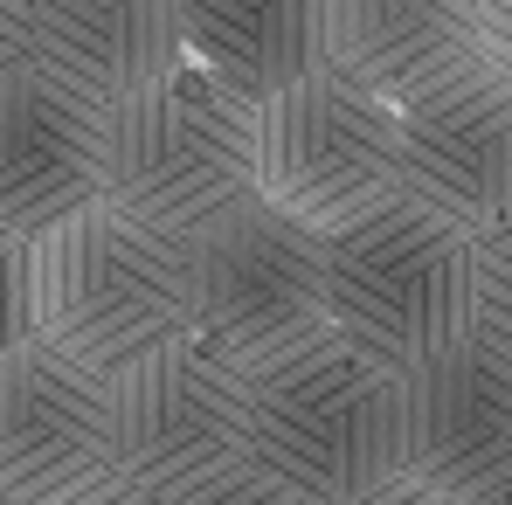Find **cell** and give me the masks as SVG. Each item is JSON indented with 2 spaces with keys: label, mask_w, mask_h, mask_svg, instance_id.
I'll list each match as a JSON object with an SVG mask.
<instances>
[{
  "label": "cell",
  "mask_w": 512,
  "mask_h": 505,
  "mask_svg": "<svg viewBox=\"0 0 512 505\" xmlns=\"http://www.w3.org/2000/svg\"><path fill=\"white\" fill-rule=\"evenodd\" d=\"M243 464L305 505H360L409 478L402 374L374 353L319 333L250 367V450Z\"/></svg>",
  "instance_id": "6da1fadb"
},
{
  "label": "cell",
  "mask_w": 512,
  "mask_h": 505,
  "mask_svg": "<svg viewBox=\"0 0 512 505\" xmlns=\"http://www.w3.org/2000/svg\"><path fill=\"white\" fill-rule=\"evenodd\" d=\"M35 339L77 367L118 381L139 360L194 333V270L187 243L160 236L111 201L42 229L35 243Z\"/></svg>",
  "instance_id": "7a4b0ae2"
},
{
  "label": "cell",
  "mask_w": 512,
  "mask_h": 505,
  "mask_svg": "<svg viewBox=\"0 0 512 505\" xmlns=\"http://www.w3.org/2000/svg\"><path fill=\"white\" fill-rule=\"evenodd\" d=\"M256 194V104L194 63L104 104V201L160 236H194Z\"/></svg>",
  "instance_id": "3957f363"
},
{
  "label": "cell",
  "mask_w": 512,
  "mask_h": 505,
  "mask_svg": "<svg viewBox=\"0 0 512 505\" xmlns=\"http://www.w3.org/2000/svg\"><path fill=\"white\" fill-rule=\"evenodd\" d=\"M471 291L478 236L409 194L326 236V326L395 374L471 333Z\"/></svg>",
  "instance_id": "277c9868"
},
{
  "label": "cell",
  "mask_w": 512,
  "mask_h": 505,
  "mask_svg": "<svg viewBox=\"0 0 512 505\" xmlns=\"http://www.w3.org/2000/svg\"><path fill=\"white\" fill-rule=\"evenodd\" d=\"M256 201L312 236H340L374 208L402 201V125L395 104L367 97L340 70L256 104Z\"/></svg>",
  "instance_id": "5b68a950"
},
{
  "label": "cell",
  "mask_w": 512,
  "mask_h": 505,
  "mask_svg": "<svg viewBox=\"0 0 512 505\" xmlns=\"http://www.w3.org/2000/svg\"><path fill=\"white\" fill-rule=\"evenodd\" d=\"M194 270V333L229 360L263 367L326 326V236L298 229L270 201H236L187 236Z\"/></svg>",
  "instance_id": "8992f818"
},
{
  "label": "cell",
  "mask_w": 512,
  "mask_h": 505,
  "mask_svg": "<svg viewBox=\"0 0 512 505\" xmlns=\"http://www.w3.org/2000/svg\"><path fill=\"white\" fill-rule=\"evenodd\" d=\"M111 436H118V478L187 499L229 471H243L250 450V367L229 360L201 333L173 339L167 353L139 360L111 381Z\"/></svg>",
  "instance_id": "52a82bcc"
},
{
  "label": "cell",
  "mask_w": 512,
  "mask_h": 505,
  "mask_svg": "<svg viewBox=\"0 0 512 505\" xmlns=\"http://www.w3.org/2000/svg\"><path fill=\"white\" fill-rule=\"evenodd\" d=\"M118 478L111 381L28 339L0 353V492L21 505H63Z\"/></svg>",
  "instance_id": "ba28073f"
},
{
  "label": "cell",
  "mask_w": 512,
  "mask_h": 505,
  "mask_svg": "<svg viewBox=\"0 0 512 505\" xmlns=\"http://www.w3.org/2000/svg\"><path fill=\"white\" fill-rule=\"evenodd\" d=\"M402 194L450 215L457 229H492L512 215V77L492 63L457 70L395 111Z\"/></svg>",
  "instance_id": "9c48e42d"
},
{
  "label": "cell",
  "mask_w": 512,
  "mask_h": 505,
  "mask_svg": "<svg viewBox=\"0 0 512 505\" xmlns=\"http://www.w3.org/2000/svg\"><path fill=\"white\" fill-rule=\"evenodd\" d=\"M409 409V478L450 499H485L512 478V353L485 333H464L402 374Z\"/></svg>",
  "instance_id": "30bf717a"
},
{
  "label": "cell",
  "mask_w": 512,
  "mask_h": 505,
  "mask_svg": "<svg viewBox=\"0 0 512 505\" xmlns=\"http://www.w3.org/2000/svg\"><path fill=\"white\" fill-rule=\"evenodd\" d=\"M104 201V104L21 70L0 84V222L42 236Z\"/></svg>",
  "instance_id": "8fae6325"
},
{
  "label": "cell",
  "mask_w": 512,
  "mask_h": 505,
  "mask_svg": "<svg viewBox=\"0 0 512 505\" xmlns=\"http://www.w3.org/2000/svg\"><path fill=\"white\" fill-rule=\"evenodd\" d=\"M471 63L478 0H326V70L395 111Z\"/></svg>",
  "instance_id": "7c38bea8"
},
{
  "label": "cell",
  "mask_w": 512,
  "mask_h": 505,
  "mask_svg": "<svg viewBox=\"0 0 512 505\" xmlns=\"http://www.w3.org/2000/svg\"><path fill=\"white\" fill-rule=\"evenodd\" d=\"M35 70L84 90L90 104H118L180 56V0H28Z\"/></svg>",
  "instance_id": "4fadbf2b"
},
{
  "label": "cell",
  "mask_w": 512,
  "mask_h": 505,
  "mask_svg": "<svg viewBox=\"0 0 512 505\" xmlns=\"http://www.w3.org/2000/svg\"><path fill=\"white\" fill-rule=\"evenodd\" d=\"M180 56L263 104L326 70V0H180Z\"/></svg>",
  "instance_id": "5bb4252c"
},
{
  "label": "cell",
  "mask_w": 512,
  "mask_h": 505,
  "mask_svg": "<svg viewBox=\"0 0 512 505\" xmlns=\"http://www.w3.org/2000/svg\"><path fill=\"white\" fill-rule=\"evenodd\" d=\"M471 333L512 353V215L478 229V291H471Z\"/></svg>",
  "instance_id": "9a60e30c"
},
{
  "label": "cell",
  "mask_w": 512,
  "mask_h": 505,
  "mask_svg": "<svg viewBox=\"0 0 512 505\" xmlns=\"http://www.w3.org/2000/svg\"><path fill=\"white\" fill-rule=\"evenodd\" d=\"M28 339H35V256H28V236L0 222V353Z\"/></svg>",
  "instance_id": "2e32d148"
},
{
  "label": "cell",
  "mask_w": 512,
  "mask_h": 505,
  "mask_svg": "<svg viewBox=\"0 0 512 505\" xmlns=\"http://www.w3.org/2000/svg\"><path fill=\"white\" fill-rule=\"evenodd\" d=\"M173 505H305V499L243 464V471H229V478H215V485H201V492H187V499H173Z\"/></svg>",
  "instance_id": "e0dca14e"
},
{
  "label": "cell",
  "mask_w": 512,
  "mask_h": 505,
  "mask_svg": "<svg viewBox=\"0 0 512 505\" xmlns=\"http://www.w3.org/2000/svg\"><path fill=\"white\" fill-rule=\"evenodd\" d=\"M35 70V28H28V0H0V84Z\"/></svg>",
  "instance_id": "ac0fdd59"
},
{
  "label": "cell",
  "mask_w": 512,
  "mask_h": 505,
  "mask_svg": "<svg viewBox=\"0 0 512 505\" xmlns=\"http://www.w3.org/2000/svg\"><path fill=\"white\" fill-rule=\"evenodd\" d=\"M478 56L512 77V0H478Z\"/></svg>",
  "instance_id": "d6986e66"
},
{
  "label": "cell",
  "mask_w": 512,
  "mask_h": 505,
  "mask_svg": "<svg viewBox=\"0 0 512 505\" xmlns=\"http://www.w3.org/2000/svg\"><path fill=\"white\" fill-rule=\"evenodd\" d=\"M360 505H464V499L436 492V485H423V478H395V485H381L374 499H360Z\"/></svg>",
  "instance_id": "ffe728a7"
},
{
  "label": "cell",
  "mask_w": 512,
  "mask_h": 505,
  "mask_svg": "<svg viewBox=\"0 0 512 505\" xmlns=\"http://www.w3.org/2000/svg\"><path fill=\"white\" fill-rule=\"evenodd\" d=\"M63 505H167V499H153V492H139L125 478H104V485H90V492H77V499H63Z\"/></svg>",
  "instance_id": "44dd1931"
},
{
  "label": "cell",
  "mask_w": 512,
  "mask_h": 505,
  "mask_svg": "<svg viewBox=\"0 0 512 505\" xmlns=\"http://www.w3.org/2000/svg\"><path fill=\"white\" fill-rule=\"evenodd\" d=\"M471 505H512V478L499 485V492H485V499H471Z\"/></svg>",
  "instance_id": "7402d4cb"
},
{
  "label": "cell",
  "mask_w": 512,
  "mask_h": 505,
  "mask_svg": "<svg viewBox=\"0 0 512 505\" xmlns=\"http://www.w3.org/2000/svg\"><path fill=\"white\" fill-rule=\"evenodd\" d=\"M0 505H21V499H7V492H0Z\"/></svg>",
  "instance_id": "603a6c76"
}]
</instances>
